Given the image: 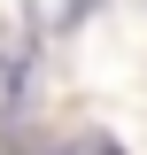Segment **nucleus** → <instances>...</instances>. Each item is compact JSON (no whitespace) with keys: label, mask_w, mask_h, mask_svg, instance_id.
<instances>
[{"label":"nucleus","mask_w":147,"mask_h":155,"mask_svg":"<svg viewBox=\"0 0 147 155\" xmlns=\"http://www.w3.org/2000/svg\"><path fill=\"white\" fill-rule=\"evenodd\" d=\"M23 78H31V39L8 31V39H0V116H8V132L31 116V109H23Z\"/></svg>","instance_id":"nucleus-1"},{"label":"nucleus","mask_w":147,"mask_h":155,"mask_svg":"<svg viewBox=\"0 0 147 155\" xmlns=\"http://www.w3.org/2000/svg\"><path fill=\"white\" fill-rule=\"evenodd\" d=\"M93 8H101V0H23V16H31V31H47V39L77 31V23H85Z\"/></svg>","instance_id":"nucleus-2"},{"label":"nucleus","mask_w":147,"mask_h":155,"mask_svg":"<svg viewBox=\"0 0 147 155\" xmlns=\"http://www.w3.org/2000/svg\"><path fill=\"white\" fill-rule=\"evenodd\" d=\"M54 155H124V147H116V140H62Z\"/></svg>","instance_id":"nucleus-3"}]
</instances>
